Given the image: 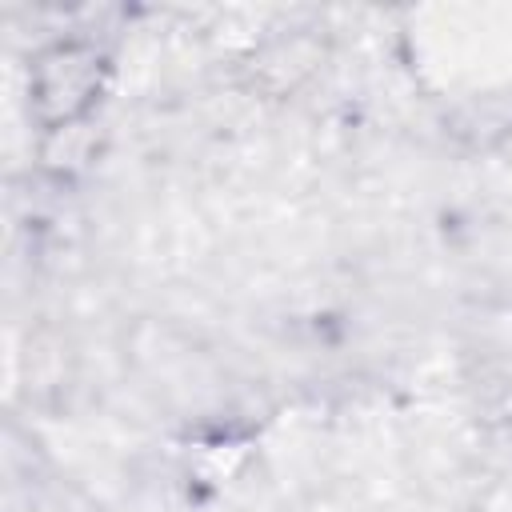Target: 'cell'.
Returning <instances> with one entry per match:
<instances>
[{"label": "cell", "mask_w": 512, "mask_h": 512, "mask_svg": "<svg viewBox=\"0 0 512 512\" xmlns=\"http://www.w3.org/2000/svg\"><path fill=\"white\" fill-rule=\"evenodd\" d=\"M100 92V56L88 44H52L36 56L32 96L48 120V128H72Z\"/></svg>", "instance_id": "cell-1"}]
</instances>
